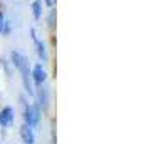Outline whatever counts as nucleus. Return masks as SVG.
<instances>
[{
	"mask_svg": "<svg viewBox=\"0 0 149 144\" xmlns=\"http://www.w3.org/2000/svg\"><path fill=\"white\" fill-rule=\"evenodd\" d=\"M10 61H12V65H14L19 74H20V79H22V86L27 92L29 96H34V86H32V79H30V69H29V61L27 57L19 52V50H14L10 54Z\"/></svg>",
	"mask_w": 149,
	"mask_h": 144,
	"instance_id": "1",
	"label": "nucleus"
},
{
	"mask_svg": "<svg viewBox=\"0 0 149 144\" xmlns=\"http://www.w3.org/2000/svg\"><path fill=\"white\" fill-rule=\"evenodd\" d=\"M20 101H22V106H24V112H22V116H24V122L29 124L30 127H37L39 122H40V116H42L40 107H39L37 104L25 102L24 97H20Z\"/></svg>",
	"mask_w": 149,
	"mask_h": 144,
	"instance_id": "2",
	"label": "nucleus"
},
{
	"mask_svg": "<svg viewBox=\"0 0 149 144\" xmlns=\"http://www.w3.org/2000/svg\"><path fill=\"white\" fill-rule=\"evenodd\" d=\"M34 96H37V106L40 107V111H47L49 106H50V90L45 84L42 86H37V90H35Z\"/></svg>",
	"mask_w": 149,
	"mask_h": 144,
	"instance_id": "3",
	"label": "nucleus"
},
{
	"mask_svg": "<svg viewBox=\"0 0 149 144\" xmlns=\"http://www.w3.org/2000/svg\"><path fill=\"white\" fill-rule=\"evenodd\" d=\"M30 79H32V82L35 86H42V84L47 82L49 74H47V70L42 67V64H35L34 65V69L30 70Z\"/></svg>",
	"mask_w": 149,
	"mask_h": 144,
	"instance_id": "4",
	"label": "nucleus"
},
{
	"mask_svg": "<svg viewBox=\"0 0 149 144\" xmlns=\"http://www.w3.org/2000/svg\"><path fill=\"white\" fill-rule=\"evenodd\" d=\"M30 34H32L34 44H35V47H37V55H39V59L42 61V64H45V62L49 61V54H47V49H45V44L37 37V32H35L34 29L30 30Z\"/></svg>",
	"mask_w": 149,
	"mask_h": 144,
	"instance_id": "5",
	"label": "nucleus"
},
{
	"mask_svg": "<svg viewBox=\"0 0 149 144\" xmlns=\"http://www.w3.org/2000/svg\"><path fill=\"white\" fill-rule=\"evenodd\" d=\"M20 139L22 144H35V134H34V127H30L29 124H22L20 126Z\"/></svg>",
	"mask_w": 149,
	"mask_h": 144,
	"instance_id": "6",
	"label": "nucleus"
},
{
	"mask_svg": "<svg viewBox=\"0 0 149 144\" xmlns=\"http://www.w3.org/2000/svg\"><path fill=\"white\" fill-rule=\"evenodd\" d=\"M14 109L10 106H5L0 111V127H10L14 122Z\"/></svg>",
	"mask_w": 149,
	"mask_h": 144,
	"instance_id": "7",
	"label": "nucleus"
},
{
	"mask_svg": "<svg viewBox=\"0 0 149 144\" xmlns=\"http://www.w3.org/2000/svg\"><path fill=\"white\" fill-rule=\"evenodd\" d=\"M30 7H32V15H34V19L39 22L42 19V15H44V3H42V0H34Z\"/></svg>",
	"mask_w": 149,
	"mask_h": 144,
	"instance_id": "8",
	"label": "nucleus"
},
{
	"mask_svg": "<svg viewBox=\"0 0 149 144\" xmlns=\"http://www.w3.org/2000/svg\"><path fill=\"white\" fill-rule=\"evenodd\" d=\"M49 27L50 29H54V22H55V10L54 8H50V12H49Z\"/></svg>",
	"mask_w": 149,
	"mask_h": 144,
	"instance_id": "9",
	"label": "nucleus"
},
{
	"mask_svg": "<svg viewBox=\"0 0 149 144\" xmlns=\"http://www.w3.org/2000/svg\"><path fill=\"white\" fill-rule=\"evenodd\" d=\"M5 20H7V17L3 14V10L0 8V35H2V30H3V25H5Z\"/></svg>",
	"mask_w": 149,
	"mask_h": 144,
	"instance_id": "10",
	"label": "nucleus"
},
{
	"mask_svg": "<svg viewBox=\"0 0 149 144\" xmlns=\"http://www.w3.org/2000/svg\"><path fill=\"white\" fill-rule=\"evenodd\" d=\"M42 3H44V7H47V8H54L55 0H42Z\"/></svg>",
	"mask_w": 149,
	"mask_h": 144,
	"instance_id": "11",
	"label": "nucleus"
}]
</instances>
